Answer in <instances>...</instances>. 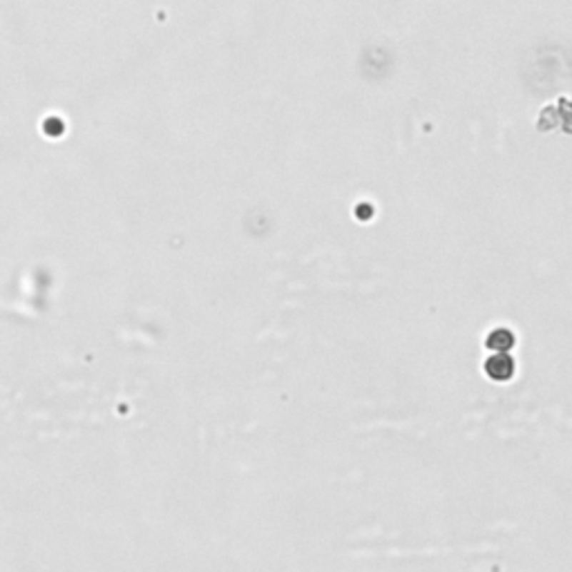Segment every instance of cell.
<instances>
[{
  "mask_svg": "<svg viewBox=\"0 0 572 572\" xmlns=\"http://www.w3.org/2000/svg\"><path fill=\"white\" fill-rule=\"evenodd\" d=\"M485 373H488L490 378H494V380H508L514 373V362L506 353L503 356H494V358H490L488 362H485Z\"/></svg>",
  "mask_w": 572,
  "mask_h": 572,
  "instance_id": "6da1fadb",
  "label": "cell"
},
{
  "mask_svg": "<svg viewBox=\"0 0 572 572\" xmlns=\"http://www.w3.org/2000/svg\"><path fill=\"white\" fill-rule=\"evenodd\" d=\"M514 344V336L506 328H496V331L488 338V346L490 349H496V351H508L510 346Z\"/></svg>",
  "mask_w": 572,
  "mask_h": 572,
  "instance_id": "7a4b0ae2",
  "label": "cell"
}]
</instances>
